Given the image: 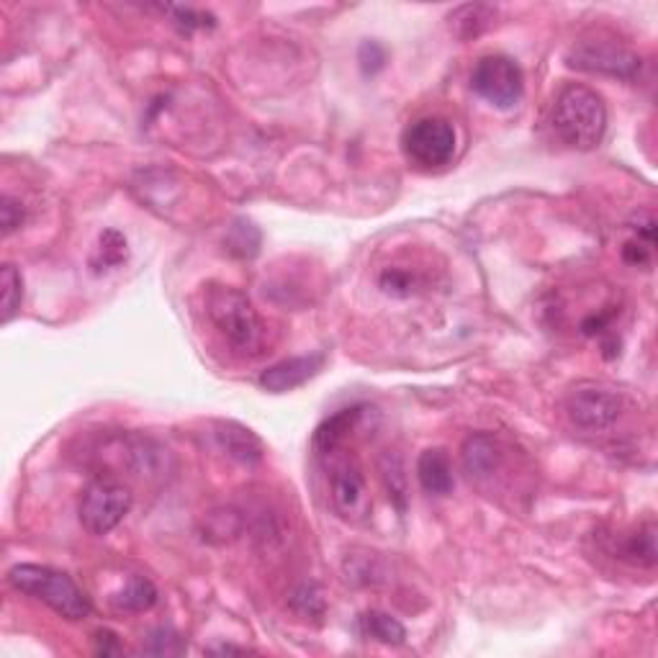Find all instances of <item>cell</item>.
<instances>
[{"label": "cell", "mask_w": 658, "mask_h": 658, "mask_svg": "<svg viewBox=\"0 0 658 658\" xmlns=\"http://www.w3.org/2000/svg\"><path fill=\"white\" fill-rule=\"evenodd\" d=\"M381 473H383V484L389 489V497L394 499L396 507L404 512V507H407V476H404V466H401L399 455H391V453L383 455Z\"/></svg>", "instance_id": "20"}, {"label": "cell", "mask_w": 658, "mask_h": 658, "mask_svg": "<svg viewBox=\"0 0 658 658\" xmlns=\"http://www.w3.org/2000/svg\"><path fill=\"white\" fill-rule=\"evenodd\" d=\"M497 18V8L486 6V3H468V6L455 8L448 16L450 31H453L458 39L468 42V39H476V36L484 34Z\"/></svg>", "instance_id": "15"}, {"label": "cell", "mask_w": 658, "mask_h": 658, "mask_svg": "<svg viewBox=\"0 0 658 658\" xmlns=\"http://www.w3.org/2000/svg\"><path fill=\"white\" fill-rule=\"evenodd\" d=\"M360 628H363V633L368 635V638L383 643V646H401V643L407 641V628H404L396 617L386 615V612L381 610L365 612V615L360 617Z\"/></svg>", "instance_id": "18"}, {"label": "cell", "mask_w": 658, "mask_h": 658, "mask_svg": "<svg viewBox=\"0 0 658 658\" xmlns=\"http://www.w3.org/2000/svg\"><path fill=\"white\" fill-rule=\"evenodd\" d=\"M0 291H3V322H11L13 314L18 312L21 299H24V281L16 265H3L0 270Z\"/></svg>", "instance_id": "22"}, {"label": "cell", "mask_w": 658, "mask_h": 658, "mask_svg": "<svg viewBox=\"0 0 658 658\" xmlns=\"http://www.w3.org/2000/svg\"><path fill=\"white\" fill-rule=\"evenodd\" d=\"M8 584L16 592H24L44 602L49 610H54L70 623H78V620H85L90 615L88 594L72 581V576L62 574L57 569L36 566V563H18L8 571Z\"/></svg>", "instance_id": "3"}, {"label": "cell", "mask_w": 658, "mask_h": 658, "mask_svg": "<svg viewBox=\"0 0 658 658\" xmlns=\"http://www.w3.org/2000/svg\"><path fill=\"white\" fill-rule=\"evenodd\" d=\"M157 605V587L147 576H132L126 587L114 597V607L121 612H147Z\"/></svg>", "instance_id": "17"}, {"label": "cell", "mask_w": 658, "mask_h": 658, "mask_svg": "<svg viewBox=\"0 0 658 658\" xmlns=\"http://www.w3.org/2000/svg\"><path fill=\"white\" fill-rule=\"evenodd\" d=\"M461 458L468 479L479 486L491 484L494 476H499L504 466H507V450H504V445L494 435H486V432L468 437L466 443H463Z\"/></svg>", "instance_id": "10"}, {"label": "cell", "mask_w": 658, "mask_h": 658, "mask_svg": "<svg viewBox=\"0 0 658 658\" xmlns=\"http://www.w3.org/2000/svg\"><path fill=\"white\" fill-rule=\"evenodd\" d=\"M129 250H126V237L116 229H106L101 234V240H98L96 252H93V258H90V268L101 273V270H114L119 268L121 263L126 260Z\"/></svg>", "instance_id": "19"}, {"label": "cell", "mask_w": 658, "mask_h": 658, "mask_svg": "<svg viewBox=\"0 0 658 658\" xmlns=\"http://www.w3.org/2000/svg\"><path fill=\"white\" fill-rule=\"evenodd\" d=\"M378 283L389 296H412L417 291V276L404 268H386Z\"/></svg>", "instance_id": "25"}, {"label": "cell", "mask_w": 658, "mask_h": 658, "mask_svg": "<svg viewBox=\"0 0 658 658\" xmlns=\"http://www.w3.org/2000/svg\"><path fill=\"white\" fill-rule=\"evenodd\" d=\"M132 491L111 481L90 484L80 502V522L90 535H108L124 522L132 509Z\"/></svg>", "instance_id": "6"}, {"label": "cell", "mask_w": 658, "mask_h": 658, "mask_svg": "<svg viewBox=\"0 0 658 658\" xmlns=\"http://www.w3.org/2000/svg\"><path fill=\"white\" fill-rule=\"evenodd\" d=\"M383 65H386V52H383V47H378L376 42H365L363 47H360V67H363L368 75H376Z\"/></svg>", "instance_id": "28"}, {"label": "cell", "mask_w": 658, "mask_h": 658, "mask_svg": "<svg viewBox=\"0 0 658 658\" xmlns=\"http://www.w3.org/2000/svg\"><path fill=\"white\" fill-rule=\"evenodd\" d=\"M96 643L98 653H103V656H108V653H119L121 646H119V638H116L114 633H108V630H101V633L96 635Z\"/></svg>", "instance_id": "30"}, {"label": "cell", "mask_w": 658, "mask_h": 658, "mask_svg": "<svg viewBox=\"0 0 658 658\" xmlns=\"http://www.w3.org/2000/svg\"><path fill=\"white\" fill-rule=\"evenodd\" d=\"M216 443L229 458L240 463L263 461V440H260L250 427H242L237 422H222L216 427Z\"/></svg>", "instance_id": "13"}, {"label": "cell", "mask_w": 658, "mask_h": 658, "mask_svg": "<svg viewBox=\"0 0 658 658\" xmlns=\"http://www.w3.org/2000/svg\"><path fill=\"white\" fill-rule=\"evenodd\" d=\"M623 258L633 265H648L651 263V245H643L641 240L628 242L623 250Z\"/></svg>", "instance_id": "29"}, {"label": "cell", "mask_w": 658, "mask_h": 658, "mask_svg": "<svg viewBox=\"0 0 658 658\" xmlns=\"http://www.w3.org/2000/svg\"><path fill=\"white\" fill-rule=\"evenodd\" d=\"M216 653H245L247 648H234V646H222V648H214Z\"/></svg>", "instance_id": "31"}, {"label": "cell", "mask_w": 658, "mask_h": 658, "mask_svg": "<svg viewBox=\"0 0 658 658\" xmlns=\"http://www.w3.org/2000/svg\"><path fill=\"white\" fill-rule=\"evenodd\" d=\"M332 468H329V491H332V504L345 520L363 522L371 515V494L365 484L363 468L353 455H329Z\"/></svg>", "instance_id": "7"}, {"label": "cell", "mask_w": 658, "mask_h": 658, "mask_svg": "<svg viewBox=\"0 0 658 658\" xmlns=\"http://www.w3.org/2000/svg\"><path fill=\"white\" fill-rule=\"evenodd\" d=\"M291 607L299 612L301 617H322L324 615V597L317 592V587L312 584H304L294 592L291 597Z\"/></svg>", "instance_id": "26"}, {"label": "cell", "mask_w": 658, "mask_h": 658, "mask_svg": "<svg viewBox=\"0 0 658 658\" xmlns=\"http://www.w3.org/2000/svg\"><path fill=\"white\" fill-rule=\"evenodd\" d=\"M615 553L625 561L635 563V566H653L656 563V527L648 525L638 527L630 535L620 538V548Z\"/></svg>", "instance_id": "16"}, {"label": "cell", "mask_w": 658, "mask_h": 658, "mask_svg": "<svg viewBox=\"0 0 658 658\" xmlns=\"http://www.w3.org/2000/svg\"><path fill=\"white\" fill-rule=\"evenodd\" d=\"M227 250L237 258H252V255H258L260 250V232L252 227L250 222L240 219V222H234V227L229 229L227 240H224Z\"/></svg>", "instance_id": "21"}, {"label": "cell", "mask_w": 658, "mask_h": 658, "mask_svg": "<svg viewBox=\"0 0 658 658\" xmlns=\"http://www.w3.org/2000/svg\"><path fill=\"white\" fill-rule=\"evenodd\" d=\"M206 314L224 345L240 358H260L268 350V327L242 291L229 286H209Z\"/></svg>", "instance_id": "1"}, {"label": "cell", "mask_w": 658, "mask_h": 658, "mask_svg": "<svg viewBox=\"0 0 658 658\" xmlns=\"http://www.w3.org/2000/svg\"><path fill=\"white\" fill-rule=\"evenodd\" d=\"M471 88L494 108H515L525 93V75L512 57L486 54L471 72Z\"/></svg>", "instance_id": "5"}, {"label": "cell", "mask_w": 658, "mask_h": 658, "mask_svg": "<svg viewBox=\"0 0 658 658\" xmlns=\"http://www.w3.org/2000/svg\"><path fill=\"white\" fill-rule=\"evenodd\" d=\"M162 13H168L173 18V24L178 26L180 31H196V29H211L216 24L214 16L206 11H196V8H186V6H162Z\"/></svg>", "instance_id": "23"}, {"label": "cell", "mask_w": 658, "mask_h": 658, "mask_svg": "<svg viewBox=\"0 0 658 658\" xmlns=\"http://www.w3.org/2000/svg\"><path fill=\"white\" fill-rule=\"evenodd\" d=\"M551 124L566 147L579 152L594 150L607 132L605 101L587 85H569L558 93Z\"/></svg>", "instance_id": "2"}, {"label": "cell", "mask_w": 658, "mask_h": 658, "mask_svg": "<svg viewBox=\"0 0 658 658\" xmlns=\"http://www.w3.org/2000/svg\"><path fill=\"white\" fill-rule=\"evenodd\" d=\"M417 479L427 494L445 497L453 491V463L443 448H430L419 455Z\"/></svg>", "instance_id": "14"}, {"label": "cell", "mask_w": 658, "mask_h": 658, "mask_svg": "<svg viewBox=\"0 0 658 658\" xmlns=\"http://www.w3.org/2000/svg\"><path fill=\"white\" fill-rule=\"evenodd\" d=\"M0 224H3L6 237L24 224V206L18 204L16 198L3 196V201H0Z\"/></svg>", "instance_id": "27"}, {"label": "cell", "mask_w": 658, "mask_h": 658, "mask_svg": "<svg viewBox=\"0 0 658 658\" xmlns=\"http://www.w3.org/2000/svg\"><path fill=\"white\" fill-rule=\"evenodd\" d=\"M458 134L455 126L443 116H427L407 126L401 137V150L412 165L422 170H440L455 157Z\"/></svg>", "instance_id": "4"}, {"label": "cell", "mask_w": 658, "mask_h": 658, "mask_svg": "<svg viewBox=\"0 0 658 658\" xmlns=\"http://www.w3.org/2000/svg\"><path fill=\"white\" fill-rule=\"evenodd\" d=\"M569 67L589 75H607V78L635 80L641 75V57L623 44L602 42V39H589L579 42L569 52Z\"/></svg>", "instance_id": "8"}, {"label": "cell", "mask_w": 658, "mask_h": 658, "mask_svg": "<svg viewBox=\"0 0 658 658\" xmlns=\"http://www.w3.org/2000/svg\"><path fill=\"white\" fill-rule=\"evenodd\" d=\"M183 651H186V643L170 628L152 630L144 646V653H155V656H180Z\"/></svg>", "instance_id": "24"}, {"label": "cell", "mask_w": 658, "mask_h": 658, "mask_svg": "<svg viewBox=\"0 0 658 658\" xmlns=\"http://www.w3.org/2000/svg\"><path fill=\"white\" fill-rule=\"evenodd\" d=\"M324 355H299V358H286L281 363L270 365L265 368L263 376H260V386L270 394H286V391H294L299 386H304L309 378L317 376L322 371Z\"/></svg>", "instance_id": "11"}, {"label": "cell", "mask_w": 658, "mask_h": 658, "mask_svg": "<svg viewBox=\"0 0 658 658\" xmlns=\"http://www.w3.org/2000/svg\"><path fill=\"white\" fill-rule=\"evenodd\" d=\"M363 409L365 407H347L324 419L322 425L317 427V432H314V450H317L319 458H329V455L342 448L345 437L355 430V425L363 417Z\"/></svg>", "instance_id": "12"}, {"label": "cell", "mask_w": 658, "mask_h": 658, "mask_svg": "<svg viewBox=\"0 0 658 658\" xmlns=\"http://www.w3.org/2000/svg\"><path fill=\"white\" fill-rule=\"evenodd\" d=\"M566 412L581 430H607L623 414V396L610 389H579L569 396Z\"/></svg>", "instance_id": "9"}]
</instances>
